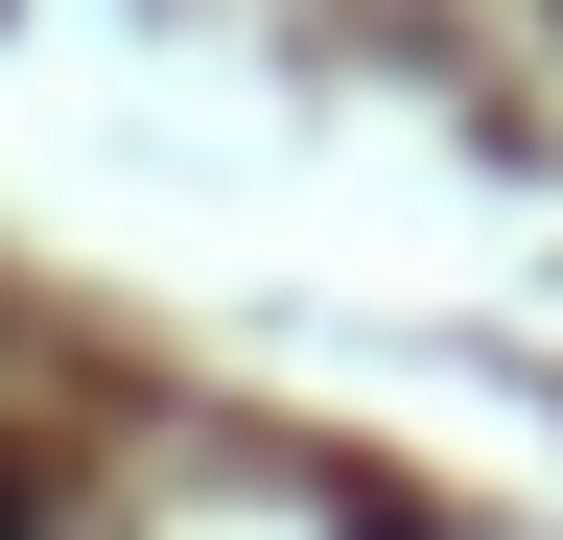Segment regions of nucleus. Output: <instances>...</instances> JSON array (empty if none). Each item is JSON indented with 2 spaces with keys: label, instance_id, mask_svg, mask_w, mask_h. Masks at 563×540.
Returning a JSON list of instances; mask_svg holds the SVG:
<instances>
[{
  "label": "nucleus",
  "instance_id": "1",
  "mask_svg": "<svg viewBox=\"0 0 563 540\" xmlns=\"http://www.w3.org/2000/svg\"><path fill=\"white\" fill-rule=\"evenodd\" d=\"M0 540H47V517H24V494H0Z\"/></svg>",
  "mask_w": 563,
  "mask_h": 540
},
{
  "label": "nucleus",
  "instance_id": "2",
  "mask_svg": "<svg viewBox=\"0 0 563 540\" xmlns=\"http://www.w3.org/2000/svg\"><path fill=\"white\" fill-rule=\"evenodd\" d=\"M352 540H422V517H352Z\"/></svg>",
  "mask_w": 563,
  "mask_h": 540
}]
</instances>
